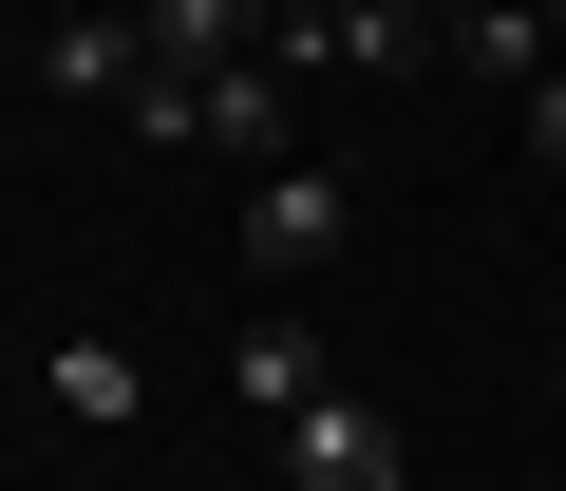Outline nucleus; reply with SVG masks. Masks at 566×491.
<instances>
[{"instance_id": "obj_3", "label": "nucleus", "mask_w": 566, "mask_h": 491, "mask_svg": "<svg viewBox=\"0 0 566 491\" xmlns=\"http://www.w3.org/2000/svg\"><path fill=\"white\" fill-rule=\"evenodd\" d=\"M227 397H245L264 435L303 416V397H340V359H322V322H245V341H227Z\"/></svg>"}, {"instance_id": "obj_7", "label": "nucleus", "mask_w": 566, "mask_h": 491, "mask_svg": "<svg viewBox=\"0 0 566 491\" xmlns=\"http://www.w3.org/2000/svg\"><path fill=\"white\" fill-rule=\"evenodd\" d=\"M528 170H566V58L528 76Z\"/></svg>"}, {"instance_id": "obj_5", "label": "nucleus", "mask_w": 566, "mask_h": 491, "mask_svg": "<svg viewBox=\"0 0 566 491\" xmlns=\"http://www.w3.org/2000/svg\"><path fill=\"white\" fill-rule=\"evenodd\" d=\"M39 397H57L76 435H133V416H151V378H133V341H57V359H39Z\"/></svg>"}, {"instance_id": "obj_8", "label": "nucleus", "mask_w": 566, "mask_h": 491, "mask_svg": "<svg viewBox=\"0 0 566 491\" xmlns=\"http://www.w3.org/2000/svg\"><path fill=\"white\" fill-rule=\"evenodd\" d=\"M547 58H566V0H547Z\"/></svg>"}, {"instance_id": "obj_2", "label": "nucleus", "mask_w": 566, "mask_h": 491, "mask_svg": "<svg viewBox=\"0 0 566 491\" xmlns=\"http://www.w3.org/2000/svg\"><path fill=\"white\" fill-rule=\"evenodd\" d=\"M283 491H416V435L378 397H303L283 416Z\"/></svg>"}, {"instance_id": "obj_4", "label": "nucleus", "mask_w": 566, "mask_h": 491, "mask_svg": "<svg viewBox=\"0 0 566 491\" xmlns=\"http://www.w3.org/2000/svg\"><path fill=\"white\" fill-rule=\"evenodd\" d=\"M151 76H170V58H151V20H57V39H39V95H114V114H133Z\"/></svg>"}, {"instance_id": "obj_9", "label": "nucleus", "mask_w": 566, "mask_h": 491, "mask_svg": "<svg viewBox=\"0 0 566 491\" xmlns=\"http://www.w3.org/2000/svg\"><path fill=\"white\" fill-rule=\"evenodd\" d=\"M547 416H566V359H547Z\"/></svg>"}, {"instance_id": "obj_1", "label": "nucleus", "mask_w": 566, "mask_h": 491, "mask_svg": "<svg viewBox=\"0 0 566 491\" xmlns=\"http://www.w3.org/2000/svg\"><path fill=\"white\" fill-rule=\"evenodd\" d=\"M227 245H245L264 284L340 265V245H359V170H340V152H283V170H245V227H227Z\"/></svg>"}, {"instance_id": "obj_6", "label": "nucleus", "mask_w": 566, "mask_h": 491, "mask_svg": "<svg viewBox=\"0 0 566 491\" xmlns=\"http://www.w3.org/2000/svg\"><path fill=\"white\" fill-rule=\"evenodd\" d=\"M151 58H170V76H227V58H264V0H151Z\"/></svg>"}]
</instances>
